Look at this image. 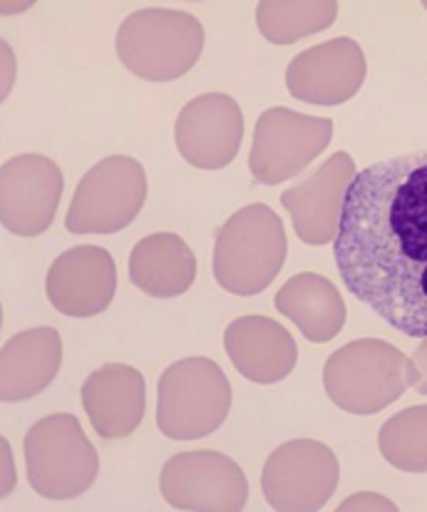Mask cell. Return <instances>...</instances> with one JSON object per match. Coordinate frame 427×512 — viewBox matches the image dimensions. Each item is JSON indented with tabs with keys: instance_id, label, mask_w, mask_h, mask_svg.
I'll use <instances>...</instances> for the list:
<instances>
[{
	"instance_id": "8",
	"label": "cell",
	"mask_w": 427,
	"mask_h": 512,
	"mask_svg": "<svg viewBox=\"0 0 427 512\" xmlns=\"http://www.w3.org/2000/svg\"><path fill=\"white\" fill-rule=\"evenodd\" d=\"M333 140L331 117H313L288 107H271L256 120L249 170L256 184L298 177Z\"/></svg>"
},
{
	"instance_id": "23",
	"label": "cell",
	"mask_w": 427,
	"mask_h": 512,
	"mask_svg": "<svg viewBox=\"0 0 427 512\" xmlns=\"http://www.w3.org/2000/svg\"><path fill=\"white\" fill-rule=\"evenodd\" d=\"M408 383L420 393V396H427V339H423V343L415 348L413 358H410Z\"/></svg>"
},
{
	"instance_id": "1",
	"label": "cell",
	"mask_w": 427,
	"mask_h": 512,
	"mask_svg": "<svg viewBox=\"0 0 427 512\" xmlns=\"http://www.w3.org/2000/svg\"><path fill=\"white\" fill-rule=\"evenodd\" d=\"M333 256L360 304L400 334L427 339V150L353 177Z\"/></svg>"
},
{
	"instance_id": "9",
	"label": "cell",
	"mask_w": 427,
	"mask_h": 512,
	"mask_svg": "<svg viewBox=\"0 0 427 512\" xmlns=\"http://www.w3.org/2000/svg\"><path fill=\"white\" fill-rule=\"evenodd\" d=\"M341 465L321 440H288L269 455L261 473L266 503L281 512H316L336 493Z\"/></svg>"
},
{
	"instance_id": "18",
	"label": "cell",
	"mask_w": 427,
	"mask_h": 512,
	"mask_svg": "<svg viewBox=\"0 0 427 512\" xmlns=\"http://www.w3.org/2000/svg\"><path fill=\"white\" fill-rule=\"evenodd\" d=\"M63 363V339L50 326L20 331L0 351V398L20 403L43 393Z\"/></svg>"
},
{
	"instance_id": "25",
	"label": "cell",
	"mask_w": 427,
	"mask_h": 512,
	"mask_svg": "<svg viewBox=\"0 0 427 512\" xmlns=\"http://www.w3.org/2000/svg\"><path fill=\"white\" fill-rule=\"evenodd\" d=\"M423 8H425V10H427V3H423Z\"/></svg>"
},
{
	"instance_id": "4",
	"label": "cell",
	"mask_w": 427,
	"mask_h": 512,
	"mask_svg": "<svg viewBox=\"0 0 427 512\" xmlns=\"http://www.w3.org/2000/svg\"><path fill=\"white\" fill-rule=\"evenodd\" d=\"M405 353L380 339H358L331 353L323 368V388L341 411L373 416L393 406L408 383Z\"/></svg>"
},
{
	"instance_id": "11",
	"label": "cell",
	"mask_w": 427,
	"mask_h": 512,
	"mask_svg": "<svg viewBox=\"0 0 427 512\" xmlns=\"http://www.w3.org/2000/svg\"><path fill=\"white\" fill-rule=\"evenodd\" d=\"M63 172L50 157L18 155L0 170V222L15 237H38L53 224Z\"/></svg>"
},
{
	"instance_id": "24",
	"label": "cell",
	"mask_w": 427,
	"mask_h": 512,
	"mask_svg": "<svg viewBox=\"0 0 427 512\" xmlns=\"http://www.w3.org/2000/svg\"><path fill=\"white\" fill-rule=\"evenodd\" d=\"M338 510H390V512H395L398 510V505L378 493H358V495H353V498L343 500V503L338 505Z\"/></svg>"
},
{
	"instance_id": "6",
	"label": "cell",
	"mask_w": 427,
	"mask_h": 512,
	"mask_svg": "<svg viewBox=\"0 0 427 512\" xmlns=\"http://www.w3.org/2000/svg\"><path fill=\"white\" fill-rule=\"evenodd\" d=\"M28 480L48 500H72L95 483L100 458L95 445L70 413H55L35 423L25 435Z\"/></svg>"
},
{
	"instance_id": "16",
	"label": "cell",
	"mask_w": 427,
	"mask_h": 512,
	"mask_svg": "<svg viewBox=\"0 0 427 512\" xmlns=\"http://www.w3.org/2000/svg\"><path fill=\"white\" fill-rule=\"evenodd\" d=\"M80 396L92 428L102 438H127L140 428L147 406V386L137 368L127 363H107L87 376Z\"/></svg>"
},
{
	"instance_id": "22",
	"label": "cell",
	"mask_w": 427,
	"mask_h": 512,
	"mask_svg": "<svg viewBox=\"0 0 427 512\" xmlns=\"http://www.w3.org/2000/svg\"><path fill=\"white\" fill-rule=\"evenodd\" d=\"M383 458L405 473H427V406H413L388 418L380 428Z\"/></svg>"
},
{
	"instance_id": "2",
	"label": "cell",
	"mask_w": 427,
	"mask_h": 512,
	"mask_svg": "<svg viewBox=\"0 0 427 512\" xmlns=\"http://www.w3.org/2000/svg\"><path fill=\"white\" fill-rule=\"evenodd\" d=\"M288 254L284 222L266 204H249L216 229L214 279L234 296H256L279 276Z\"/></svg>"
},
{
	"instance_id": "13",
	"label": "cell",
	"mask_w": 427,
	"mask_h": 512,
	"mask_svg": "<svg viewBox=\"0 0 427 512\" xmlns=\"http://www.w3.org/2000/svg\"><path fill=\"white\" fill-rule=\"evenodd\" d=\"M368 63L353 38H333L313 45L288 63L286 85L296 100L308 105H343L365 83Z\"/></svg>"
},
{
	"instance_id": "20",
	"label": "cell",
	"mask_w": 427,
	"mask_h": 512,
	"mask_svg": "<svg viewBox=\"0 0 427 512\" xmlns=\"http://www.w3.org/2000/svg\"><path fill=\"white\" fill-rule=\"evenodd\" d=\"M276 309L301 329L306 341L328 343L346 326V301L326 276L303 271L276 294Z\"/></svg>"
},
{
	"instance_id": "14",
	"label": "cell",
	"mask_w": 427,
	"mask_h": 512,
	"mask_svg": "<svg viewBox=\"0 0 427 512\" xmlns=\"http://www.w3.org/2000/svg\"><path fill=\"white\" fill-rule=\"evenodd\" d=\"M48 299L60 314L90 319L110 309L117 291V266L102 247L82 244L60 254L45 279Z\"/></svg>"
},
{
	"instance_id": "5",
	"label": "cell",
	"mask_w": 427,
	"mask_h": 512,
	"mask_svg": "<svg viewBox=\"0 0 427 512\" xmlns=\"http://www.w3.org/2000/svg\"><path fill=\"white\" fill-rule=\"evenodd\" d=\"M231 386L212 358H184L159 376L157 426L172 440H199L224 426Z\"/></svg>"
},
{
	"instance_id": "7",
	"label": "cell",
	"mask_w": 427,
	"mask_h": 512,
	"mask_svg": "<svg viewBox=\"0 0 427 512\" xmlns=\"http://www.w3.org/2000/svg\"><path fill=\"white\" fill-rule=\"evenodd\" d=\"M147 199V174L135 157L115 155L97 162L80 179L65 229L72 234H115L135 222Z\"/></svg>"
},
{
	"instance_id": "12",
	"label": "cell",
	"mask_w": 427,
	"mask_h": 512,
	"mask_svg": "<svg viewBox=\"0 0 427 512\" xmlns=\"http://www.w3.org/2000/svg\"><path fill=\"white\" fill-rule=\"evenodd\" d=\"M244 115L234 97L207 92L182 107L174 127L177 150L199 170H224L239 155Z\"/></svg>"
},
{
	"instance_id": "10",
	"label": "cell",
	"mask_w": 427,
	"mask_h": 512,
	"mask_svg": "<svg viewBox=\"0 0 427 512\" xmlns=\"http://www.w3.org/2000/svg\"><path fill=\"white\" fill-rule=\"evenodd\" d=\"M162 498L177 510L239 512L249 500L244 470L216 450L177 453L159 475Z\"/></svg>"
},
{
	"instance_id": "15",
	"label": "cell",
	"mask_w": 427,
	"mask_h": 512,
	"mask_svg": "<svg viewBox=\"0 0 427 512\" xmlns=\"http://www.w3.org/2000/svg\"><path fill=\"white\" fill-rule=\"evenodd\" d=\"M356 174V160L341 150L328 157L306 182L281 194V204L291 214L293 229L303 244L323 247L336 239L346 192Z\"/></svg>"
},
{
	"instance_id": "3",
	"label": "cell",
	"mask_w": 427,
	"mask_h": 512,
	"mask_svg": "<svg viewBox=\"0 0 427 512\" xmlns=\"http://www.w3.org/2000/svg\"><path fill=\"white\" fill-rule=\"evenodd\" d=\"M202 50V23L182 10H137L117 30L120 63L149 83H172L187 75L202 58Z\"/></svg>"
},
{
	"instance_id": "21",
	"label": "cell",
	"mask_w": 427,
	"mask_h": 512,
	"mask_svg": "<svg viewBox=\"0 0 427 512\" xmlns=\"http://www.w3.org/2000/svg\"><path fill=\"white\" fill-rule=\"evenodd\" d=\"M338 18L336 0H264L256 5V25L274 45H293L331 28Z\"/></svg>"
},
{
	"instance_id": "17",
	"label": "cell",
	"mask_w": 427,
	"mask_h": 512,
	"mask_svg": "<svg viewBox=\"0 0 427 512\" xmlns=\"http://www.w3.org/2000/svg\"><path fill=\"white\" fill-rule=\"evenodd\" d=\"M224 348L236 371L261 386L284 381L298 361L293 336L269 316H241L231 321L224 331Z\"/></svg>"
},
{
	"instance_id": "19",
	"label": "cell",
	"mask_w": 427,
	"mask_h": 512,
	"mask_svg": "<svg viewBox=\"0 0 427 512\" xmlns=\"http://www.w3.org/2000/svg\"><path fill=\"white\" fill-rule=\"evenodd\" d=\"M130 281L154 299H174L192 289L197 279V256L172 232L140 239L130 254Z\"/></svg>"
}]
</instances>
